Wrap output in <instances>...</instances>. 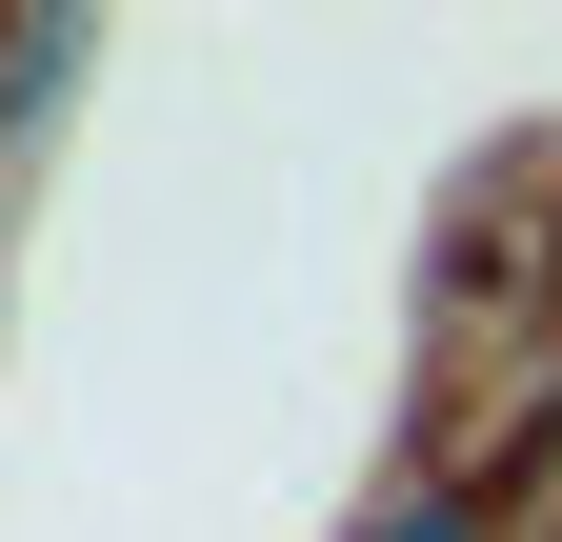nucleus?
Returning a JSON list of instances; mask_svg holds the SVG:
<instances>
[{
	"mask_svg": "<svg viewBox=\"0 0 562 542\" xmlns=\"http://www.w3.org/2000/svg\"><path fill=\"white\" fill-rule=\"evenodd\" d=\"M362 542H503V522H482L462 483H382V522H362Z\"/></svg>",
	"mask_w": 562,
	"mask_h": 542,
	"instance_id": "nucleus-1",
	"label": "nucleus"
}]
</instances>
